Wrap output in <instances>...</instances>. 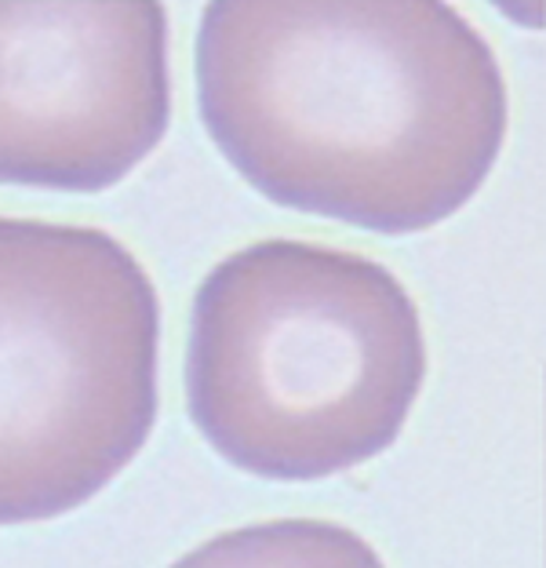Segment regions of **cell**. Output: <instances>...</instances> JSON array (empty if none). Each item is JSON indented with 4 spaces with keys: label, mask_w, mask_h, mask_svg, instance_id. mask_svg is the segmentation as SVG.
Here are the masks:
<instances>
[{
    "label": "cell",
    "mask_w": 546,
    "mask_h": 568,
    "mask_svg": "<svg viewBox=\"0 0 546 568\" xmlns=\"http://www.w3.org/2000/svg\"><path fill=\"white\" fill-rule=\"evenodd\" d=\"M426 379L412 295L383 263L270 237L193 295L186 405L237 470L317 481L397 442Z\"/></svg>",
    "instance_id": "cell-2"
},
{
    "label": "cell",
    "mask_w": 546,
    "mask_h": 568,
    "mask_svg": "<svg viewBox=\"0 0 546 568\" xmlns=\"http://www.w3.org/2000/svg\"><path fill=\"white\" fill-rule=\"evenodd\" d=\"M172 568H383V561L343 525L266 521L208 539Z\"/></svg>",
    "instance_id": "cell-5"
},
{
    "label": "cell",
    "mask_w": 546,
    "mask_h": 568,
    "mask_svg": "<svg viewBox=\"0 0 546 568\" xmlns=\"http://www.w3.org/2000/svg\"><path fill=\"white\" fill-rule=\"evenodd\" d=\"M161 303L107 230L0 215V528L59 518L158 419Z\"/></svg>",
    "instance_id": "cell-3"
},
{
    "label": "cell",
    "mask_w": 546,
    "mask_h": 568,
    "mask_svg": "<svg viewBox=\"0 0 546 568\" xmlns=\"http://www.w3.org/2000/svg\"><path fill=\"white\" fill-rule=\"evenodd\" d=\"M168 121L164 0H0V183L110 190Z\"/></svg>",
    "instance_id": "cell-4"
},
{
    "label": "cell",
    "mask_w": 546,
    "mask_h": 568,
    "mask_svg": "<svg viewBox=\"0 0 546 568\" xmlns=\"http://www.w3.org/2000/svg\"><path fill=\"white\" fill-rule=\"evenodd\" d=\"M193 67L244 183L386 237L459 212L510 121L496 51L441 0H208Z\"/></svg>",
    "instance_id": "cell-1"
}]
</instances>
